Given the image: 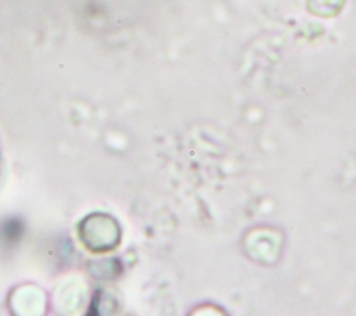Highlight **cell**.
Returning <instances> with one entry per match:
<instances>
[{
    "label": "cell",
    "mask_w": 356,
    "mask_h": 316,
    "mask_svg": "<svg viewBox=\"0 0 356 316\" xmlns=\"http://www.w3.org/2000/svg\"><path fill=\"white\" fill-rule=\"evenodd\" d=\"M343 3L345 0H307V7L321 17H332L341 11Z\"/></svg>",
    "instance_id": "1"
}]
</instances>
